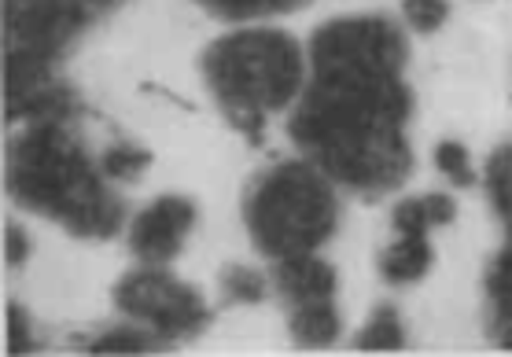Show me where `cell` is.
Returning <instances> with one entry per match:
<instances>
[{"mask_svg":"<svg viewBox=\"0 0 512 357\" xmlns=\"http://www.w3.org/2000/svg\"><path fill=\"white\" fill-rule=\"evenodd\" d=\"M314 78L288 122L291 140L317 170L361 196H384L406 181L409 59L406 37L384 15L332 19L310 41Z\"/></svg>","mask_w":512,"mask_h":357,"instance_id":"6da1fadb","label":"cell"},{"mask_svg":"<svg viewBox=\"0 0 512 357\" xmlns=\"http://www.w3.org/2000/svg\"><path fill=\"white\" fill-rule=\"evenodd\" d=\"M8 192L78 240H107L122 225L118 196L96 177L63 122H37L15 140L8 151Z\"/></svg>","mask_w":512,"mask_h":357,"instance_id":"7a4b0ae2","label":"cell"},{"mask_svg":"<svg viewBox=\"0 0 512 357\" xmlns=\"http://www.w3.org/2000/svg\"><path fill=\"white\" fill-rule=\"evenodd\" d=\"M210 93L218 96L229 126L262 144V122L303 89V52L280 30H240L218 37L199 59Z\"/></svg>","mask_w":512,"mask_h":357,"instance_id":"3957f363","label":"cell"},{"mask_svg":"<svg viewBox=\"0 0 512 357\" xmlns=\"http://www.w3.org/2000/svg\"><path fill=\"white\" fill-rule=\"evenodd\" d=\"M336 196L325 173L306 162H280L255 181L244 203L251 240L269 258L310 254L336 232Z\"/></svg>","mask_w":512,"mask_h":357,"instance_id":"277c9868","label":"cell"},{"mask_svg":"<svg viewBox=\"0 0 512 357\" xmlns=\"http://www.w3.org/2000/svg\"><path fill=\"white\" fill-rule=\"evenodd\" d=\"M8 52H4V93L8 100L48 85L52 63L82 34L93 8L85 0H8Z\"/></svg>","mask_w":512,"mask_h":357,"instance_id":"5b68a950","label":"cell"},{"mask_svg":"<svg viewBox=\"0 0 512 357\" xmlns=\"http://www.w3.org/2000/svg\"><path fill=\"white\" fill-rule=\"evenodd\" d=\"M115 306L133 321H148L155 335L166 343L199 335L210 324V310L203 306L196 288L181 284L177 277L163 273L159 265L152 269H133L115 284Z\"/></svg>","mask_w":512,"mask_h":357,"instance_id":"8992f818","label":"cell"},{"mask_svg":"<svg viewBox=\"0 0 512 357\" xmlns=\"http://www.w3.org/2000/svg\"><path fill=\"white\" fill-rule=\"evenodd\" d=\"M192 225H196V203L185 196H163L133 221L129 247L144 265H166L177 258Z\"/></svg>","mask_w":512,"mask_h":357,"instance_id":"52a82bcc","label":"cell"},{"mask_svg":"<svg viewBox=\"0 0 512 357\" xmlns=\"http://www.w3.org/2000/svg\"><path fill=\"white\" fill-rule=\"evenodd\" d=\"M277 288L291 302L303 299H332L336 295V269L310 254H291L277 258Z\"/></svg>","mask_w":512,"mask_h":357,"instance_id":"ba28073f","label":"cell"},{"mask_svg":"<svg viewBox=\"0 0 512 357\" xmlns=\"http://www.w3.org/2000/svg\"><path fill=\"white\" fill-rule=\"evenodd\" d=\"M291 335L299 346H310V350H321V346H332L339 335V313L332 306V299H303L291 302Z\"/></svg>","mask_w":512,"mask_h":357,"instance_id":"9c48e42d","label":"cell"},{"mask_svg":"<svg viewBox=\"0 0 512 357\" xmlns=\"http://www.w3.org/2000/svg\"><path fill=\"white\" fill-rule=\"evenodd\" d=\"M78 111V100L70 93L67 85H41L34 93L19 96V100H8L4 115L8 122H19V118H30V122H63L67 115Z\"/></svg>","mask_w":512,"mask_h":357,"instance_id":"30bf717a","label":"cell"},{"mask_svg":"<svg viewBox=\"0 0 512 357\" xmlns=\"http://www.w3.org/2000/svg\"><path fill=\"white\" fill-rule=\"evenodd\" d=\"M487 295L490 306H494V317H490V335L501 350L512 346L509 324H512V251L501 247L490 262V277H487Z\"/></svg>","mask_w":512,"mask_h":357,"instance_id":"8fae6325","label":"cell"},{"mask_svg":"<svg viewBox=\"0 0 512 357\" xmlns=\"http://www.w3.org/2000/svg\"><path fill=\"white\" fill-rule=\"evenodd\" d=\"M431 262H435V251L424 236H402L395 247L380 254V273L387 284H413L428 273Z\"/></svg>","mask_w":512,"mask_h":357,"instance_id":"7c38bea8","label":"cell"},{"mask_svg":"<svg viewBox=\"0 0 512 357\" xmlns=\"http://www.w3.org/2000/svg\"><path fill=\"white\" fill-rule=\"evenodd\" d=\"M358 350H402L406 335H402V321H398L395 306H380L373 313V321L365 324V332L354 339Z\"/></svg>","mask_w":512,"mask_h":357,"instance_id":"4fadbf2b","label":"cell"},{"mask_svg":"<svg viewBox=\"0 0 512 357\" xmlns=\"http://www.w3.org/2000/svg\"><path fill=\"white\" fill-rule=\"evenodd\" d=\"M207 12L222 15V19H258V15H280L295 12L310 0H199Z\"/></svg>","mask_w":512,"mask_h":357,"instance_id":"5bb4252c","label":"cell"},{"mask_svg":"<svg viewBox=\"0 0 512 357\" xmlns=\"http://www.w3.org/2000/svg\"><path fill=\"white\" fill-rule=\"evenodd\" d=\"M163 343H166L163 335H148V332H137V328H115V332L89 339L85 350L89 354H140V350H155V346Z\"/></svg>","mask_w":512,"mask_h":357,"instance_id":"9a60e30c","label":"cell"},{"mask_svg":"<svg viewBox=\"0 0 512 357\" xmlns=\"http://www.w3.org/2000/svg\"><path fill=\"white\" fill-rule=\"evenodd\" d=\"M509 181H512V151L509 144H501L487 162V185H490V203L498 210L501 225H509Z\"/></svg>","mask_w":512,"mask_h":357,"instance_id":"2e32d148","label":"cell"},{"mask_svg":"<svg viewBox=\"0 0 512 357\" xmlns=\"http://www.w3.org/2000/svg\"><path fill=\"white\" fill-rule=\"evenodd\" d=\"M152 162V151L148 148H133V144H118L104 155V173L111 181H133L144 166Z\"/></svg>","mask_w":512,"mask_h":357,"instance_id":"e0dca14e","label":"cell"},{"mask_svg":"<svg viewBox=\"0 0 512 357\" xmlns=\"http://www.w3.org/2000/svg\"><path fill=\"white\" fill-rule=\"evenodd\" d=\"M225 295L233 302H262L266 299V280L258 277V269H251V265H229L225 269Z\"/></svg>","mask_w":512,"mask_h":357,"instance_id":"ac0fdd59","label":"cell"},{"mask_svg":"<svg viewBox=\"0 0 512 357\" xmlns=\"http://www.w3.org/2000/svg\"><path fill=\"white\" fill-rule=\"evenodd\" d=\"M435 166L454 181V185H472L476 181V173L468 166V151L465 144H457V140H443L439 148H435Z\"/></svg>","mask_w":512,"mask_h":357,"instance_id":"d6986e66","label":"cell"},{"mask_svg":"<svg viewBox=\"0 0 512 357\" xmlns=\"http://www.w3.org/2000/svg\"><path fill=\"white\" fill-rule=\"evenodd\" d=\"M450 15V0H406V23L420 34L439 30Z\"/></svg>","mask_w":512,"mask_h":357,"instance_id":"ffe728a7","label":"cell"},{"mask_svg":"<svg viewBox=\"0 0 512 357\" xmlns=\"http://www.w3.org/2000/svg\"><path fill=\"white\" fill-rule=\"evenodd\" d=\"M8 350H12V354H34L37 350L30 317H26V310L15 306V302H8Z\"/></svg>","mask_w":512,"mask_h":357,"instance_id":"44dd1931","label":"cell"},{"mask_svg":"<svg viewBox=\"0 0 512 357\" xmlns=\"http://www.w3.org/2000/svg\"><path fill=\"white\" fill-rule=\"evenodd\" d=\"M391 225L398 229V236H424V232H428L424 203H420V199H406V203H398L395 214H391Z\"/></svg>","mask_w":512,"mask_h":357,"instance_id":"7402d4cb","label":"cell"},{"mask_svg":"<svg viewBox=\"0 0 512 357\" xmlns=\"http://www.w3.org/2000/svg\"><path fill=\"white\" fill-rule=\"evenodd\" d=\"M420 203H424V214H428V225H450V221H454V214H457L454 199L443 196V192H435V196H424V199H420Z\"/></svg>","mask_w":512,"mask_h":357,"instance_id":"603a6c76","label":"cell"},{"mask_svg":"<svg viewBox=\"0 0 512 357\" xmlns=\"http://www.w3.org/2000/svg\"><path fill=\"white\" fill-rule=\"evenodd\" d=\"M26 254H30V240H26V232L19 229V225H8V229H4V262L23 265Z\"/></svg>","mask_w":512,"mask_h":357,"instance_id":"cb8c5ba5","label":"cell"},{"mask_svg":"<svg viewBox=\"0 0 512 357\" xmlns=\"http://www.w3.org/2000/svg\"><path fill=\"white\" fill-rule=\"evenodd\" d=\"M85 4H89V8H93V12H96V8H111L115 0H85Z\"/></svg>","mask_w":512,"mask_h":357,"instance_id":"d4e9b609","label":"cell"}]
</instances>
